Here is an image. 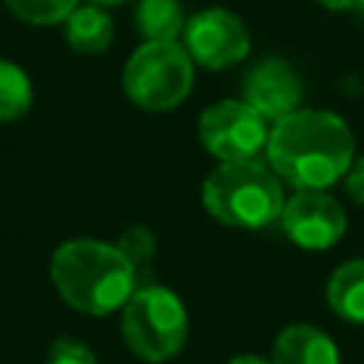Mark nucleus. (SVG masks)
I'll return each mask as SVG.
<instances>
[{
    "label": "nucleus",
    "instance_id": "obj_1",
    "mask_svg": "<svg viewBox=\"0 0 364 364\" xmlns=\"http://www.w3.org/2000/svg\"><path fill=\"white\" fill-rule=\"evenodd\" d=\"M264 154L273 173L296 191H327L353 165L355 139L338 114L299 108L270 125Z\"/></svg>",
    "mask_w": 364,
    "mask_h": 364
},
{
    "label": "nucleus",
    "instance_id": "obj_2",
    "mask_svg": "<svg viewBox=\"0 0 364 364\" xmlns=\"http://www.w3.org/2000/svg\"><path fill=\"white\" fill-rule=\"evenodd\" d=\"M51 282L60 299L77 313L108 316L136 290V267L100 239H68L51 256Z\"/></svg>",
    "mask_w": 364,
    "mask_h": 364
},
{
    "label": "nucleus",
    "instance_id": "obj_3",
    "mask_svg": "<svg viewBox=\"0 0 364 364\" xmlns=\"http://www.w3.org/2000/svg\"><path fill=\"white\" fill-rule=\"evenodd\" d=\"M205 210L239 230H259L279 222L284 208L282 179L259 159L219 162L202 182Z\"/></svg>",
    "mask_w": 364,
    "mask_h": 364
},
{
    "label": "nucleus",
    "instance_id": "obj_4",
    "mask_svg": "<svg viewBox=\"0 0 364 364\" xmlns=\"http://www.w3.org/2000/svg\"><path fill=\"white\" fill-rule=\"evenodd\" d=\"M122 338L128 350L148 364L173 358L188 338V310L182 299L162 284L136 287L122 304Z\"/></svg>",
    "mask_w": 364,
    "mask_h": 364
},
{
    "label": "nucleus",
    "instance_id": "obj_5",
    "mask_svg": "<svg viewBox=\"0 0 364 364\" xmlns=\"http://www.w3.org/2000/svg\"><path fill=\"white\" fill-rule=\"evenodd\" d=\"M122 88L136 108L171 111L193 88V60L176 40H145L122 68Z\"/></svg>",
    "mask_w": 364,
    "mask_h": 364
},
{
    "label": "nucleus",
    "instance_id": "obj_6",
    "mask_svg": "<svg viewBox=\"0 0 364 364\" xmlns=\"http://www.w3.org/2000/svg\"><path fill=\"white\" fill-rule=\"evenodd\" d=\"M267 136V119L245 100H219L199 117V142L219 162L259 159Z\"/></svg>",
    "mask_w": 364,
    "mask_h": 364
},
{
    "label": "nucleus",
    "instance_id": "obj_7",
    "mask_svg": "<svg viewBox=\"0 0 364 364\" xmlns=\"http://www.w3.org/2000/svg\"><path fill=\"white\" fill-rule=\"evenodd\" d=\"M185 51L196 65H205L210 71L230 68L242 63L250 51V34L247 26L228 9L210 6L188 17L185 31Z\"/></svg>",
    "mask_w": 364,
    "mask_h": 364
},
{
    "label": "nucleus",
    "instance_id": "obj_8",
    "mask_svg": "<svg viewBox=\"0 0 364 364\" xmlns=\"http://www.w3.org/2000/svg\"><path fill=\"white\" fill-rule=\"evenodd\" d=\"M279 222L287 239L304 250H327L347 230L344 208L327 191H296L284 199Z\"/></svg>",
    "mask_w": 364,
    "mask_h": 364
},
{
    "label": "nucleus",
    "instance_id": "obj_9",
    "mask_svg": "<svg viewBox=\"0 0 364 364\" xmlns=\"http://www.w3.org/2000/svg\"><path fill=\"white\" fill-rule=\"evenodd\" d=\"M301 77L282 57H264L250 65L242 80V100L256 108L267 122L282 119L301 108Z\"/></svg>",
    "mask_w": 364,
    "mask_h": 364
},
{
    "label": "nucleus",
    "instance_id": "obj_10",
    "mask_svg": "<svg viewBox=\"0 0 364 364\" xmlns=\"http://www.w3.org/2000/svg\"><path fill=\"white\" fill-rule=\"evenodd\" d=\"M270 364H341L336 341L313 324L284 327L270 350Z\"/></svg>",
    "mask_w": 364,
    "mask_h": 364
},
{
    "label": "nucleus",
    "instance_id": "obj_11",
    "mask_svg": "<svg viewBox=\"0 0 364 364\" xmlns=\"http://www.w3.org/2000/svg\"><path fill=\"white\" fill-rule=\"evenodd\" d=\"M65 43L80 54H102L114 40V20L102 6H77L65 20Z\"/></svg>",
    "mask_w": 364,
    "mask_h": 364
},
{
    "label": "nucleus",
    "instance_id": "obj_12",
    "mask_svg": "<svg viewBox=\"0 0 364 364\" xmlns=\"http://www.w3.org/2000/svg\"><path fill=\"white\" fill-rule=\"evenodd\" d=\"M327 301L336 316L364 324V259H350L333 270L327 282Z\"/></svg>",
    "mask_w": 364,
    "mask_h": 364
},
{
    "label": "nucleus",
    "instance_id": "obj_13",
    "mask_svg": "<svg viewBox=\"0 0 364 364\" xmlns=\"http://www.w3.org/2000/svg\"><path fill=\"white\" fill-rule=\"evenodd\" d=\"M185 23L182 0H136L134 26L145 40H176Z\"/></svg>",
    "mask_w": 364,
    "mask_h": 364
},
{
    "label": "nucleus",
    "instance_id": "obj_14",
    "mask_svg": "<svg viewBox=\"0 0 364 364\" xmlns=\"http://www.w3.org/2000/svg\"><path fill=\"white\" fill-rule=\"evenodd\" d=\"M31 102L34 91L28 74L14 63L0 60V122H14L26 117L31 111Z\"/></svg>",
    "mask_w": 364,
    "mask_h": 364
},
{
    "label": "nucleus",
    "instance_id": "obj_15",
    "mask_svg": "<svg viewBox=\"0 0 364 364\" xmlns=\"http://www.w3.org/2000/svg\"><path fill=\"white\" fill-rule=\"evenodd\" d=\"M14 17H20L23 23L31 26H54L63 23L77 6L80 0H3Z\"/></svg>",
    "mask_w": 364,
    "mask_h": 364
},
{
    "label": "nucleus",
    "instance_id": "obj_16",
    "mask_svg": "<svg viewBox=\"0 0 364 364\" xmlns=\"http://www.w3.org/2000/svg\"><path fill=\"white\" fill-rule=\"evenodd\" d=\"M117 250L139 270L142 264H148V262L154 259V253H156V236H154L148 228L134 225V228H128V230L117 239Z\"/></svg>",
    "mask_w": 364,
    "mask_h": 364
},
{
    "label": "nucleus",
    "instance_id": "obj_17",
    "mask_svg": "<svg viewBox=\"0 0 364 364\" xmlns=\"http://www.w3.org/2000/svg\"><path fill=\"white\" fill-rule=\"evenodd\" d=\"M46 364H97V355L88 344H82L77 338H57L48 347Z\"/></svg>",
    "mask_w": 364,
    "mask_h": 364
},
{
    "label": "nucleus",
    "instance_id": "obj_18",
    "mask_svg": "<svg viewBox=\"0 0 364 364\" xmlns=\"http://www.w3.org/2000/svg\"><path fill=\"white\" fill-rule=\"evenodd\" d=\"M344 191L350 193V199L355 205H364V156L353 159V165L344 173Z\"/></svg>",
    "mask_w": 364,
    "mask_h": 364
},
{
    "label": "nucleus",
    "instance_id": "obj_19",
    "mask_svg": "<svg viewBox=\"0 0 364 364\" xmlns=\"http://www.w3.org/2000/svg\"><path fill=\"white\" fill-rule=\"evenodd\" d=\"M318 6L330 9V11H350V9H358V0H316Z\"/></svg>",
    "mask_w": 364,
    "mask_h": 364
},
{
    "label": "nucleus",
    "instance_id": "obj_20",
    "mask_svg": "<svg viewBox=\"0 0 364 364\" xmlns=\"http://www.w3.org/2000/svg\"><path fill=\"white\" fill-rule=\"evenodd\" d=\"M228 364H270V361L259 358V355H250V353H242V355H233Z\"/></svg>",
    "mask_w": 364,
    "mask_h": 364
},
{
    "label": "nucleus",
    "instance_id": "obj_21",
    "mask_svg": "<svg viewBox=\"0 0 364 364\" xmlns=\"http://www.w3.org/2000/svg\"><path fill=\"white\" fill-rule=\"evenodd\" d=\"M88 3H94V6H102V9H108V6H122V3H128V0H88Z\"/></svg>",
    "mask_w": 364,
    "mask_h": 364
},
{
    "label": "nucleus",
    "instance_id": "obj_22",
    "mask_svg": "<svg viewBox=\"0 0 364 364\" xmlns=\"http://www.w3.org/2000/svg\"><path fill=\"white\" fill-rule=\"evenodd\" d=\"M358 11H361V14H364V0H358Z\"/></svg>",
    "mask_w": 364,
    "mask_h": 364
}]
</instances>
